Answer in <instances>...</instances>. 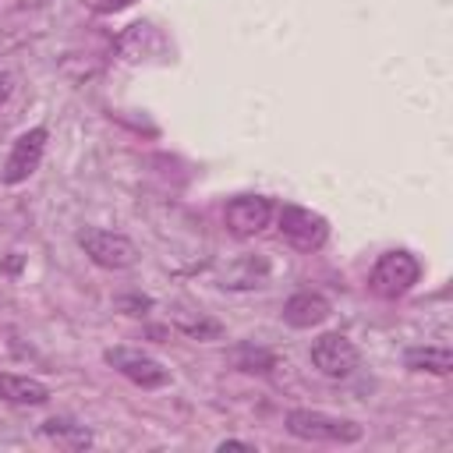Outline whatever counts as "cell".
Listing matches in <instances>:
<instances>
[{"instance_id": "cell-14", "label": "cell", "mask_w": 453, "mask_h": 453, "mask_svg": "<svg viewBox=\"0 0 453 453\" xmlns=\"http://www.w3.org/2000/svg\"><path fill=\"white\" fill-rule=\"evenodd\" d=\"M11 92H14V74L11 71H0V106L11 99Z\"/></svg>"}, {"instance_id": "cell-3", "label": "cell", "mask_w": 453, "mask_h": 453, "mask_svg": "<svg viewBox=\"0 0 453 453\" xmlns=\"http://www.w3.org/2000/svg\"><path fill=\"white\" fill-rule=\"evenodd\" d=\"M103 361L110 368H117L127 382L142 386V389L170 386V368L163 361H156L152 354H145V350H134V347H106L103 350Z\"/></svg>"}, {"instance_id": "cell-10", "label": "cell", "mask_w": 453, "mask_h": 453, "mask_svg": "<svg viewBox=\"0 0 453 453\" xmlns=\"http://www.w3.org/2000/svg\"><path fill=\"white\" fill-rule=\"evenodd\" d=\"M0 400L4 403H18V407H39V403L50 400V389L39 379L0 372Z\"/></svg>"}, {"instance_id": "cell-5", "label": "cell", "mask_w": 453, "mask_h": 453, "mask_svg": "<svg viewBox=\"0 0 453 453\" xmlns=\"http://www.w3.org/2000/svg\"><path fill=\"white\" fill-rule=\"evenodd\" d=\"M280 234H283L294 248H301V251H315V248L326 244V237H329V223H326V216H319V212H311V209L283 205V209H280Z\"/></svg>"}, {"instance_id": "cell-4", "label": "cell", "mask_w": 453, "mask_h": 453, "mask_svg": "<svg viewBox=\"0 0 453 453\" xmlns=\"http://www.w3.org/2000/svg\"><path fill=\"white\" fill-rule=\"evenodd\" d=\"M78 244H81V251H85L96 265H103V269H131V265L138 262L134 241L124 237V234H113V230L85 226V230L78 234Z\"/></svg>"}, {"instance_id": "cell-9", "label": "cell", "mask_w": 453, "mask_h": 453, "mask_svg": "<svg viewBox=\"0 0 453 453\" xmlns=\"http://www.w3.org/2000/svg\"><path fill=\"white\" fill-rule=\"evenodd\" d=\"M329 301L319 294V290H301L294 297L283 301V322L294 326V329H311V326H322L329 319Z\"/></svg>"}, {"instance_id": "cell-12", "label": "cell", "mask_w": 453, "mask_h": 453, "mask_svg": "<svg viewBox=\"0 0 453 453\" xmlns=\"http://www.w3.org/2000/svg\"><path fill=\"white\" fill-rule=\"evenodd\" d=\"M42 432H46L50 439L67 442V446H88V442H92V435H88V428H85V425H74V421H64V418L46 421V425H42Z\"/></svg>"}, {"instance_id": "cell-11", "label": "cell", "mask_w": 453, "mask_h": 453, "mask_svg": "<svg viewBox=\"0 0 453 453\" xmlns=\"http://www.w3.org/2000/svg\"><path fill=\"white\" fill-rule=\"evenodd\" d=\"M403 365L411 372H432V375H449L453 368V354L446 347H411L403 354Z\"/></svg>"}, {"instance_id": "cell-1", "label": "cell", "mask_w": 453, "mask_h": 453, "mask_svg": "<svg viewBox=\"0 0 453 453\" xmlns=\"http://www.w3.org/2000/svg\"><path fill=\"white\" fill-rule=\"evenodd\" d=\"M287 432L304 442H333V446H350V442H361L365 435L357 421L336 418L326 411H308V407H297L287 414Z\"/></svg>"}, {"instance_id": "cell-7", "label": "cell", "mask_w": 453, "mask_h": 453, "mask_svg": "<svg viewBox=\"0 0 453 453\" xmlns=\"http://www.w3.org/2000/svg\"><path fill=\"white\" fill-rule=\"evenodd\" d=\"M311 365L329 379H347L357 368V347L343 333H322L311 343Z\"/></svg>"}, {"instance_id": "cell-13", "label": "cell", "mask_w": 453, "mask_h": 453, "mask_svg": "<svg viewBox=\"0 0 453 453\" xmlns=\"http://www.w3.org/2000/svg\"><path fill=\"white\" fill-rule=\"evenodd\" d=\"M92 11H99V14H106V11H120V7H127V4H134V0H85Z\"/></svg>"}, {"instance_id": "cell-8", "label": "cell", "mask_w": 453, "mask_h": 453, "mask_svg": "<svg viewBox=\"0 0 453 453\" xmlns=\"http://www.w3.org/2000/svg\"><path fill=\"white\" fill-rule=\"evenodd\" d=\"M46 138H50L46 127H32V131L18 134V142L11 145V156L4 163V173H0L4 184H21L39 170L42 152H46Z\"/></svg>"}, {"instance_id": "cell-15", "label": "cell", "mask_w": 453, "mask_h": 453, "mask_svg": "<svg viewBox=\"0 0 453 453\" xmlns=\"http://www.w3.org/2000/svg\"><path fill=\"white\" fill-rule=\"evenodd\" d=\"M216 449H255L251 442H241V439H223Z\"/></svg>"}, {"instance_id": "cell-6", "label": "cell", "mask_w": 453, "mask_h": 453, "mask_svg": "<svg viewBox=\"0 0 453 453\" xmlns=\"http://www.w3.org/2000/svg\"><path fill=\"white\" fill-rule=\"evenodd\" d=\"M269 219H273V202L262 198V195H237V198H230L226 209H223V223H226V230L237 234V237H255V234H262V230L269 226Z\"/></svg>"}, {"instance_id": "cell-2", "label": "cell", "mask_w": 453, "mask_h": 453, "mask_svg": "<svg viewBox=\"0 0 453 453\" xmlns=\"http://www.w3.org/2000/svg\"><path fill=\"white\" fill-rule=\"evenodd\" d=\"M421 280V262L411 251H386L372 269V290L379 297H403Z\"/></svg>"}]
</instances>
